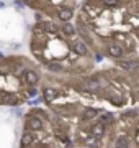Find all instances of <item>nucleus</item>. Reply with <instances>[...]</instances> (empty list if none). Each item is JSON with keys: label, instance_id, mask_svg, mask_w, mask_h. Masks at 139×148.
Masks as SVG:
<instances>
[{"label": "nucleus", "instance_id": "f257e3e1", "mask_svg": "<svg viewBox=\"0 0 139 148\" xmlns=\"http://www.w3.org/2000/svg\"><path fill=\"white\" fill-rule=\"evenodd\" d=\"M75 28L100 61H118L138 54L131 28L129 0H82Z\"/></svg>", "mask_w": 139, "mask_h": 148}, {"label": "nucleus", "instance_id": "f03ea898", "mask_svg": "<svg viewBox=\"0 0 139 148\" xmlns=\"http://www.w3.org/2000/svg\"><path fill=\"white\" fill-rule=\"evenodd\" d=\"M30 53L44 73L79 76L96 69L100 59L79 35L74 21L36 20L30 32Z\"/></svg>", "mask_w": 139, "mask_h": 148}, {"label": "nucleus", "instance_id": "7ed1b4c3", "mask_svg": "<svg viewBox=\"0 0 139 148\" xmlns=\"http://www.w3.org/2000/svg\"><path fill=\"white\" fill-rule=\"evenodd\" d=\"M44 69L25 54H2L0 61V104L20 107L41 94Z\"/></svg>", "mask_w": 139, "mask_h": 148}, {"label": "nucleus", "instance_id": "20e7f679", "mask_svg": "<svg viewBox=\"0 0 139 148\" xmlns=\"http://www.w3.org/2000/svg\"><path fill=\"white\" fill-rule=\"evenodd\" d=\"M59 77L65 87L74 90L85 101L108 102L110 106L118 109H123L129 104L133 106L126 82V74L115 64L107 68H96L87 74L69 76V77L59 76Z\"/></svg>", "mask_w": 139, "mask_h": 148}, {"label": "nucleus", "instance_id": "39448f33", "mask_svg": "<svg viewBox=\"0 0 139 148\" xmlns=\"http://www.w3.org/2000/svg\"><path fill=\"white\" fill-rule=\"evenodd\" d=\"M23 7L31 8L36 15H41L46 20L53 21H74L77 10H79V0H16Z\"/></svg>", "mask_w": 139, "mask_h": 148}, {"label": "nucleus", "instance_id": "423d86ee", "mask_svg": "<svg viewBox=\"0 0 139 148\" xmlns=\"http://www.w3.org/2000/svg\"><path fill=\"white\" fill-rule=\"evenodd\" d=\"M113 148H139V106H131L118 115Z\"/></svg>", "mask_w": 139, "mask_h": 148}, {"label": "nucleus", "instance_id": "0eeeda50", "mask_svg": "<svg viewBox=\"0 0 139 148\" xmlns=\"http://www.w3.org/2000/svg\"><path fill=\"white\" fill-rule=\"evenodd\" d=\"M113 64L124 71L133 106H139V53L128 56V58L118 59Z\"/></svg>", "mask_w": 139, "mask_h": 148}, {"label": "nucleus", "instance_id": "6e6552de", "mask_svg": "<svg viewBox=\"0 0 139 148\" xmlns=\"http://www.w3.org/2000/svg\"><path fill=\"white\" fill-rule=\"evenodd\" d=\"M129 16H131V28L139 45V0H129Z\"/></svg>", "mask_w": 139, "mask_h": 148}]
</instances>
